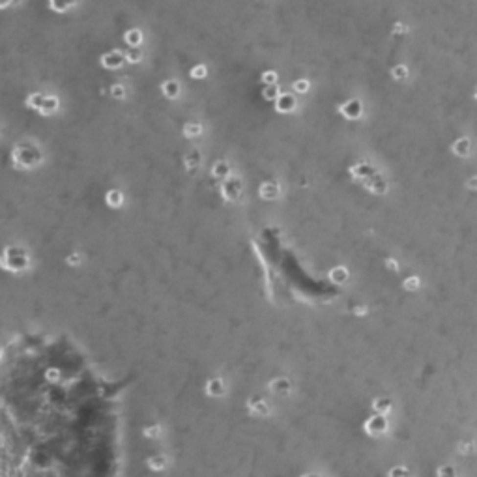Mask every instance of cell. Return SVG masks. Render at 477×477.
<instances>
[{
  "label": "cell",
  "mask_w": 477,
  "mask_h": 477,
  "mask_svg": "<svg viewBox=\"0 0 477 477\" xmlns=\"http://www.w3.org/2000/svg\"><path fill=\"white\" fill-rule=\"evenodd\" d=\"M350 174L356 178V180H369L371 178V167L369 165H365V163H358V165H354L352 169H350Z\"/></svg>",
  "instance_id": "obj_13"
},
{
  "label": "cell",
  "mask_w": 477,
  "mask_h": 477,
  "mask_svg": "<svg viewBox=\"0 0 477 477\" xmlns=\"http://www.w3.org/2000/svg\"><path fill=\"white\" fill-rule=\"evenodd\" d=\"M183 163H185V169L189 170V172H195V170L199 169V165H201V154L197 150H193V152H189L185 156Z\"/></svg>",
  "instance_id": "obj_16"
},
{
  "label": "cell",
  "mask_w": 477,
  "mask_h": 477,
  "mask_svg": "<svg viewBox=\"0 0 477 477\" xmlns=\"http://www.w3.org/2000/svg\"><path fill=\"white\" fill-rule=\"evenodd\" d=\"M260 197L262 199H268V201H273V199H277L279 197V191H281V187H279V183H275V182H264L262 185H260Z\"/></svg>",
  "instance_id": "obj_7"
},
{
  "label": "cell",
  "mask_w": 477,
  "mask_h": 477,
  "mask_svg": "<svg viewBox=\"0 0 477 477\" xmlns=\"http://www.w3.org/2000/svg\"><path fill=\"white\" fill-rule=\"evenodd\" d=\"M124 40H126V43L131 47V49H137L138 45L142 43V32L138 30V28H131V30L126 32Z\"/></svg>",
  "instance_id": "obj_15"
},
{
  "label": "cell",
  "mask_w": 477,
  "mask_h": 477,
  "mask_svg": "<svg viewBox=\"0 0 477 477\" xmlns=\"http://www.w3.org/2000/svg\"><path fill=\"white\" fill-rule=\"evenodd\" d=\"M272 389H273L275 393H288L290 384H288V380H285V378H279V380H275L273 384H272Z\"/></svg>",
  "instance_id": "obj_23"
},
{
  "label": "cell",
  "mask_w": 477,
  "mask_h": 477,
  "mask_svg": "<svg viewBox=\"0 0 477 477\" xmlns=\"http://www.w3.org/2000/svg\"><path fill=\"white\" fill-rule=\"evenodd\" d=\"M393 32H395V34H404V32H408V28H406L404 24H401V23H399V24H395V26H393Z\"/></svg>",
  "instance_id": "obj_38"
},
{
  "label": "cell",
  "mask_w": 477,
  "mask_h": 477,
  "mask_svg": "<svg viewBox=\"0 0 477 477\" xmlns=\"http://www.w3.org/2000/svg\"><path fill=\"white\" fill-rule=\"evenodd\" d=\"M341 114L346 118H358L361 114V103L358 101V99H350V101H346V103H342V105L339 107Z\"/></svg>",
  "instance_id": "obj_5"
},
{
  "label": "cell",
  "mask_w": 477,
  "mask_h": 477,
  "mask_svg": "<svg viewBox=\"0 0 477 477\" xmlns=\"http://www.w3.org/2000/svg\"><path fill=\"white\" fill-rule=\"evenodd\" d=\"M105 202H107V206H109V208H120V206H122V202H124V195H122V191L111 189L105 195Z\"/></svg>",
  "instance_id": "obj_14"
},
{
  "label": "cell",
  "mask_w": 477,
  "mask_h": 477,
  "mask_svg": "<svg viewBox=\"0 0 477 477\" xmlns=\"http://www.w3.org/2000/svg\"><path fill=\"white\" fill-rule=\"evenodd\" d=\"M277 79H279V75L275 71H266V73H262V83L266 86H277Z\"/></svg>",
  "instance_id": "obj_26"
},
{
  "label": "cell",
  "mask_w": 477,
  "mask_h": 477,
  "mask_svg": "<svg viewBox=\"0 0 477 477\" xmlns=\"http://www.w3.org/2000/svg\"><path fill=\"white\" fill-rule=\"evenodd\" d=\"M150 468H154V470H163V468L167 466V458L165 456H154V458H150L148 460Z\"/></svg>",
  "instance_id": "obj_27"
},
{
  "label": "cell",
  "mask_w": 477,
  "mask_h": 477,
  "mask_svg": "<svg viewBox=\"0 0 477 477\" xmlns=\"http://www.w3.org/2000/svg\"><path fill=\"white\" fill-rule=\"evenodd\" d=\"M262 95H264V99H268V101H277V97L281 95V92H279L277 86H266L264 90H262Z\"/></svg>",
  "instance_id": "obj_22"
},
{
  "label": "cell",
  "mask_w": 477,
  "mask_h": 477,
  "mask_svg": "<svg viewBox=\"0 0 477 477\" xmlns=\"http://www.w3.org/2000/svg\"><path fill=\"white\" fill-rule=\"evenodd\" d=\"M466 187H468V189L477 191V176H472V178H470V180L466 182Z\"/></svg>",
  "instance_id": "obj_37"
},
{
  "label": "cell",
  "mask_w": 477,
  "mask_h": 477,
  "mask_svg": "<svg viewBox=\"0 0 477 477\" xmlns=\"http://www.w3.org/2000/svg\"><path fill=\"white\" fill-rule=\"evenodd\" d=\"M53 10H56V11H66L68 8H71L73 6V2H51L49 4Z\"/></svg>",
  "instance_id": "obj_33"
},
{
  "label": "cell",
  "mask_w": 477,
  "mask_h": 477,
  "mask_svg": "<svg viewBox=\"0 0 477 477\" xmlns=\"http://www.w3.org/2000/svg\"><path fill=\"white\" fill-rule=\"evenodd\" d=\"M111 95L114 97V99H124L126 97V88L122 85H113L111 86Z\"/></svg>",
  "instance_id": "obj_28"
},
{
  "label": "cell",
  "mask_w": 477,
  "mask_h": 477,
  "mask_svg": "<svg viewBox=\"0 0 477 477\" xmlns=\"http://www.w3.org/2000/svg\"><path fill=\"white\" fill-rule=\"evenodd\" d=\"M26 266H28V256L23 249H17V247H8L0 256V268H4V270L21 272V270H26Z\"/></svg>",
  "instance_id": "obj_2"
},
{
  "label": "cell",
  "mask_w": 477,
  "mask_h": 477,
  "mask_svg": "<svg viewBox=\"0 0 477 477\" xmlns=\"http://www.w3.org/2000/svg\"><path fill=\"white\" fill-rule=\"evenodd\" d=\"M124 62H126V54L122 51H111L101 56V66L107 69H118V68H122Z\"/></svg>",
  "instance_id": "obj_4"
},
{
  "label": "cell",
  "mask_w": 477,
  "mask_h": 477,
  "mask_svg": "<svg viewBox=\"0 0 477 477\" xmlns=\"http://www.w3.org/2000/svg\"><path fill=\"white\" fill-rule=\"evenodd\" d=\"M68 264H69V266H79V264H81V254L71 253L69 256H68Z\"/></svg>",
  "instance_id": "obj_35"
},
{
  "label": "cell",
  "mask_w": 477,
  "mask_h": 477,
  "mask_svg": "<svg viewBox=\"0 0 477 477\" xmlns=\"http://www.w3.org/2000/svg\"><path fill=\"white\" fill-rule=\"evenodd\" d=\"M206 391L210 393V395H213V397L223 395V391H225L223 382L219 380V378H213V380H210V382H208V386H206Z\"/></svg>",
  "instance_id": "obj_19"
},
{
  "label": "cell",
  "mask_w": 477,
  "mask_h": 477,
  "mask_svg": "<svg viewBox=\"0 0 477 477\" xmlns=\"http://www.w3.org/2000/svg\"><path fill=\"white\" fill-rule=\"evenodd\" d=\"M309 86H311V85H309L307 79H299V81H296V83H294V90H296V92H299V94H305V92L309 90Z\"/></svg>",
  "instance_id": "obj_31"
},
{
  "label": "cell",
  "mask_w": 477,
  "mask_h": 477,
  "mask_svg": "<svg viewBox=\"0 0 477 477\" xmlns=\"http://www.w3.org/2000/svg\"><path fill=\"white\" fill-rule=\"evenodd\" d=\"M56 109H58V99L54 95H45L40 113L42 114H53V113H56Z\"/></svg>",
  "instance_id": "obj_17"
},
{
  "label": "cell",
  "mask_w": 477,
  "mask_h": 477,
  "mask_svg": "<svg viewBox=\"0 0 477 477\" xmlns=\"http://www.w3.org/2000/svg\"><path fill=\"white\" fill-rule=\"evenodd\" d=\"M212 176L213 178H219V180H227L230 176V167L227 161H217L212 167Z\"/></svg>",
  "instance_id": "obj_12"
},
{
  "label": "cell",
  "mask_w": 477,
  "mask_h": 477,
  "mask_svg": "<svg viewBox=\"0 0 477 477\" xmlns=\"http://www.w3.org/2000/svg\"><path fill=\"white\" fill-rule=\"evenodd\" d=\"M391 75L393 79H397V81H404L408 77V68L406 66H395L391 69Z\"/></svg>",
  "instance_id": "obj_24"
},
{
  "label": "cell",
  "mask_w": 477,
  "mask_h": 477,
  "mask_svg": "<svg viewBox=\"0 0 477 477\" xmlns=\"http://www.w3.org/2000/svg\"><path fill=\"white\" fill-rule=\"evenodd\" d=\"M251 410H253V412H258V413H264V415L270 412L264 401H253V403H251Z\"/></svg>",
  "instance_id": "obj_30"
},
{
  "label": "cell",
  "mask_w": 477,
  "mask_h": 477,
  "mask_svg": "<svg viewBox=\"0 0 477 477\" xmlns=\"http://www.w3.org/2000/svg\"><path fill=\"white\" fill-rule=\"evenodd\" d=\"M404 288L406 290H417L419 288V277H408L404 281Z\"/></svg>",
  "instance_id": "obj_32"
},
{
  "label": "cell",
  "mask_w": 477,
  "mask_h": 477,
  "mask_svg": "<svg viewBox=\"0 0 477 477\" xmlns=\"http://www.w3.org/2000/svg\"><path fill=\"white\" fill-rule=\"evenodd\" d=\"M126 60L129 64H137L142 60V51L140 49H129L126 53Z\"/></svg>",
  "instance_id": "obj_25"
},
{
  "label": "cell",
  "mask_w": 477,
  "mask_h": 477,
  "mask_svg": "<svg viewBox=\"0 0 477 477\" xmlns=\"http://www.w3.org/2000/svg\"><path fill=\"white\" fill-rule=\"evenodd\" d=\"M470 152H472V142L468 137H460L453 142V154H456L458 158H468Z\"/></svg>",
  "instance_id": "obj_8"
},
{
  "label": "cell",
  "mask_w": 477,
  "mask_h": 477,
  "mask_svg": "<svg viewBox=\"0 0 477 477\" xmlns=\"http://www.w3.org/2000/svg\"><path fill=\"white\" fill-rule=\"evenodd\" d=\"M43 99H45V95H43L42 92H34V94H30L28 97H26V105L30 107V109L40 111L43 105Z\"/></svg>",
  "instance_id": "obj_18"
},
{
  "label": "cell",
  "mask_w": 477,
  "mask_h": 477,
  "mask_svg": "<svg viewBox=\"0 0 477 477\" xmlns=\"http://www.w3.org/2000/svg\"><path fill=\"white\" fill-rule=\"evenodd\" d=\"M275 109L279 113H292L296 109V99L292 94H281L277 97V105Z\"/></svg>",
  "instance_id": "obj_6"
},
{
  "label": "cell",
  "mask_w": 477,
  "mask_h": 477,
  "mask_svg": "<svg viewBox=\"0 0 477 477\" xmlns=\"http://www.w3.org/2000/svg\"><path fill=\"white\" fill-rule=\"evenodd\" d=\"M159 432H161L159 427H146L144 429V436H148V438H158Z\"/></svg>",
  "instance_id": "obj_34"
},
{
  "label": "cell",
  "mask_w": 477,
  "mask_h": 477,
  "mask_svg": "<svg viewBox=\"0 0 477 477\" xmlns=\"http://www.w3.org/2000/svg\"><path fill=\"white\" fill-rule=\"evenodd\" d=\"M161 88H163V94L167 95L169 99H176V97L180 95V83H178V81H174V79L165 81V83L161 85Z\"/></svg>",
  "instance_id": "obj_10"
},
{
  "label": "cell",
  "mask_w": 477,
  "mask_h": 477,
  "mask_svg": "<svg viewBox=\"0 0 477 477\" xmlns=\"http://www.w3.org/2000/svg\"><path fill=\"white\" fill-rule=\"evenodd\" d=\"M221 193L227 201H238L242 197V180L236 176H228L221 183Z\"/></svg>",
  "instance_id": "obj_3"
},
{
  "label": "cell",
  "mask_w": 477,
  "mask_h": 477,
  "mask_svg": "<svg viewBox=\"0 0 477 477\" xmlns=\"http://www.w3.org/2000/svg\"><path fill=\"white\" fill-rule=\"evenodd\" d=\"M10 4H11V2H0V10H2V8H8Z\"/></svg>",
  "instance_id": "obj_40"
},
{
  "label": "cell",
  "mask_w": 477,
  "mask_h": 477,
  "mask_svg": "<svg viewBox=\"0 0 477 477\" xmlns=\"http://www.w3.org/2000/svg\"><path fill=\"white\" fill-rule=\"evenodd\" d=\"M374 408H376V410H380V412L384 410V413H386L389 408H391V406H389V403H387V401H376V403H374Z\"/></svg>",
  "instance_id": "obj_36"
},
{
  "label": "cell",
  "mask_w": 477,
  "mask_h": 477,
  "mask_svg": "<svg viewBox=\"0 0 477 477\" xmlns=\"http://www.w3.org/2000/svg\"><path fill=\"white\" fill-rule=\"evenodd\" d=\"M201 133H202L201 124H193V122H189V124H185V126H183V135H185V137H189V138L199 137Z\"/></svg>",
  "instance_id": "obj_21"
},
{
  "label": "cell",
  "mask_w": 477,
  "mask_h": 477,
  "mask_svg": "<svg viewBox=\"0 0 477 477\" xmlns=\"http://www.w3.org/2000/svg\"><path fill=\"white\" fill-rule=\"evenodd\" d=\"M474 95H476V99H477V88H476V94H474Z\"/></svg>",
  "instance_id": "obj_41"
},
{
  "label": "cell",
  "mask_w": 477,
  "mask_h": 477,
  "mask_svg": "<svg viewBox=\"0 0 477 477\" xmlns=\"http://www.w3.org/2000/svg\"><path fill=\"white\" fill-rule=\"evenodd\" d=\"M11 159H13V165H15L17 169H32V167L40 165L42 154H40V150L36 148L34 144L23 142V144H19V146L13 148Z\"/></svg>",
  "instance_id": "obj_1"
},
{
  "label": "cell",
  "mask_w": 477,
  "mask_h": 477,
  "mask_svg": "<svg viewBox=\"0 0 477 477\" xmlns=\"http://www.w3.org/2000/svg\"><path fill=\"white\" fill-rule=\"evenodd\" d=\"M386 266H387L389 270H393V272H395V270H399V262H395V260H391V258H387V260H386Z\"/></svg>",
  "instance_id": "obj_39"
},
{
  "label": "cell",
  "mask_w": 477,
  "mask_h": 477,
  "mask_svg": "<svg viewBox=\"0 0 477 477\" xmlns=\"http://www.w3.org/2000/svg\"><path fill=\"white\" fill-rule=\"evenodd\" d=\"M329 279H331V283L344 285V283L348 281V270H346L344 266H337V268H333V270L329 272Z\"/></svg>",
  "instance_id": "obj_11"
},
{
  "label": "cell",
  "mask_w": 477,
  "mask_h": 477,
  "mask_svg": "<svg viewBox=\"0 0 477 477\" xmlns=\"http://www.w3.org/2000/svg\"><path fill=\"white\" fill-rule=\"evenodd\" d=\"M386 427V423H384V417H372V419H369V423L365 425V429H369V432H372V434H376V432H380L382 429Z\"/></svg>",
  "instance_id": "obj_20"
},
{
  "label": "cell",
  "mask_w": 477,
  "mask_h": 477,
  "mask_svg": "<svg viewBox=\"0 0 477 477\" xmlns=\"http://www.w3.org/2000/svg\"><path fill=\"white\" fill-rule=\"evenodd\" d=\"M208 75V69H206V66H195L193 69H191V77H195V79H204Z\"/></svg>",
  "instance_id": "obj_29"
},
{
  "label": "cell",
  "mask_w": 477,
  "mask_h": 477,
  "mask_svg": "<svg viewBox=\"0 0 477 477\" xmlns=\"http://www.w3.org/2000/svg\"><path fill=\"white\" fill-rule=\"evenodd\" d=\"M365 185H367V189L372 191V193H376V195H380V193H386V191H387V183H386V180L380 178V176H371L369 180L365 182Z\"/></svg>",
  "instance_id": "obj_9"
}]
</instances>
